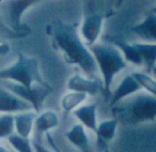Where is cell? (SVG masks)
<instances>
[{
  "label": "cell",
  "instance_id": "1",
  "mask_svg": "<svg viewBox=\"0 0 156 152\" xmlns=\"http://www.w3.org/2000/svg\"><path fill=\"white\" fill-rule=\"evenodd\" d=\"M54 41L65 60L69 64L77 65L88 77L94 78L100 72L93 54L74 26L59 22L55 28Z\"/></svg>",
  "mask_w": 156,
  "mask_h": 152
},
{
  "label": "cell",
  "instance_id": "2",
  "mask_svg": "<svg viewBox=\"0 0 156 152\" xmlns=\"http://www.w3.org/2000/svg\"><path fill=\"white\" fill-rule=\"evenodd\" d=\"M115 119L125 124H138L156 120V98L140 91L112 107Z\"/></svg>",
  "mask_w": 156,
  "mask_h": 152
},
{
  "label": "cell",
  "instance_id": "3",
  "mask_svg": "<svg viewBox=\"0 0 156 152\" xmlns=\"http://www.w3.org/2000/svg\"><path fill=\"white\" fill-rule=\"evenodd\" d=\"M89 48L95 58L98 71L102 75L104 90L107 96H109L115 75L127 67V61L118 46L98 43L95 45L90 46Z\"/></svg>",
  "mask_w": 156,
  "mask_h": 152
},
{
  "label": "cell",
  "instance_id": "4",
  "mask_svg": "<svg viewBox=\"0 0 156 152\" xmlns=\"http://www.w3.org/2000/svg\"><path fill=\"white\" fill-rule=\"evenodd\" d=\"M0 78L1 81L17 83L30 90L37 86L49 87L41 74L37 59L34 57L26 56L23 52H18L17 60L13 64L1 70Z\"/></svg>",
  "mask_w": 156,
  "mask_h": 152
},
{
  "label": "cell",
  "instance_id": "5",
  "mask_svg": "<svg viewBox=\"0 0 156 152\" xmlns=\"http://www.w3.org/2000/svg\"><path fill=\"white\" fill-rule=\"evenodd\" d=\"M118 47L123 52L127 63L145 67L147 71H154L156 67V44L143 42H119Z\"/></svg>",
  "mask_w": 156,
  "mask_h": 152
},
{
  "label": "cell",
  "instance_id": "6",
  "mask_svg": "<svg viewBox=\"0 0 156 152\" xmlns=\"http://www.w3.org/2000/svg\"><path fill=\"white\" fill-rule=\"evenodd\" d=\"M1 87L5 88L10 92L16 94L20 99L32 104L33 107H34V110L37 111V113H40V106L42 105V103L44 102L46 96L52 90V88L50 86L49 87L37 86L32 90H30L28 88L24 87L23 85H20V84L10 81H1Z\"/></svg>",
  "mask_w": 156,
  "mask_h": 152
},
{
  "label": "cell",
  "instance_id": "7",
  "mask_svg": "<svg viewBox=\"0 0 156 152\" xmlns=\"http://www.w3.org/2000/svg\"><path fill=\"white\" fill-rule=\"evenodd\" d=\"M103 24L104 18L100 13H91L85 16L81 23L79 34L88 47L98 44L96 42L103 31Z\"/></svg>",
  "mask_w": 156,
  "mask_h": 152
},
{
  "label": "cell",
  "instance_id": "8",
  "mask_svg": "<svg viewBox=\"0 0 156 152\" xmlns=\"http://www.w3.org/2000/svg\"><path fill=\"white\" fill-rule=\"evenodd\" d=\"M30 110H34L32 104L10 92L5 88L1 87V90H0V111L1 114L17 115V114Z\"/></svg>",
  "mask_w": 156,
  "mask_h": 152
},
{
  "label": "cell",
  "instance_id": "9",
  "mask_svg": "<svg viewBox=\"0 0 156 152\" xmlns=\"http://www.w3.org/2000/svg\"><path fill=\"white\" fill-rule=\"evenodd\" d=\"M67 88L69 91L80 92L88 96H96L104 89L103 81L98 78L86 77L81 74H74L67 81Z\"/></svg>",
  "mask_w": 156,
  "mask_h": 152
},
{
  "label": "cell",
  "instance_id": "10",
  "mask_svg": "<svg viewBox=\"0 0 156 152\" xmlns=\"http://www.w3.org/2000/svg\"><path fill=\"white\" fill-rule=\"evenodd\" d=\"M142 86L137 81L136 77L133 75V73L127 74V75L124 76L122 81L119 84V86L112 92L109 104H110L111 107H113L121 101L125 100V99L129 98V96H134V94L138 93V92L142 91Z\"/></svg>",
  "mask_w": 156,
  "mask_h": 152
},
{
  "label": "cell",
  "instance_id": "11",
  "mask_svg": "<svg viewBox=\"0 0 156 152\" xmlns=\"http://www.w3.org/2000/svg\"><path fill=\"white\" fill-rule=\"evenodd\" d=\"M37 1L33 0H15L7 3V20L8 24L15 31L20 30L22 17L24 13L31 7L35 5Z\"/></svg>",
  "mask_w": 156,
  "mask_h": 152
},
{
  "label": "cell",
  "instance_id": "12",
  "mask_svg": "<svg viewBox=\"0 0 156 152\" xmlns=\"http://www.w3.org/2000/svg\"><path fill=\"white\" fill-rule=\"evenodd\" d=\"M130 30L143 43L156 44V13H151L139 24L132 27Z\"/></svg>",
  "mask_w": 156,
  "mask_h": 152
},
{
  "label": "cell",
  "instance_id": "13",
  "mask_svg": "<svg viewBox=\"0 0 156 152\" xmlns=\"http://www.w3.org/2000/svg\"><path fill=\"white\" fill-rule=\"evenodd\" d=\"M73 116L86 128L96 133L98 128V105L95 103H86L73 113Z\"/></svg>",
  "mask_w": 156,
  "mask_h": 152
},
{
  "label": "cell",
  "instance_id": "14",
  "mask_svg": "<svg viewBox=\"0 0 156 152\" xmlns=\"http://www.w3.org/2000/svg\"><path fill=\"white\" fill-rule=\"evenodd\" d=\"M66 139L80 152H91V143L86 128L81 123L74 124L65 132Z\"/></svg>",
  "mask_w": 156,
  "mask_h": 152
},
{
  "label": "cell",
  "instance_id": "15",
  "mask_svg": "<svg viewBox=\"0 0 156 152\" xmlns=\"http://www.w3.org/2000/svg\"><path fill=\"white\" fill-rule=\"evenodd\" d=\"M37 111L30 110L26 113L17 114L15 116L16 134L25 138H29L34 130L35 119L37 117Z\"/></svg>",
  "mask_w": 156,
  "mask_h": 152
},
{
  "label": "cell",
  "instance_id": "16",
  "mask_svg": "<svg viewBox=\"0 0 156 152\" xmlns=\"http://www.w3.org/2000/svg\"><path fill=\"white\" fill-rule=\"evenodd\" d=\"M60 123L59 116L54 110H44L37 114L35 119L34 131L37 134L43 135L44 133H48L50 130H54Z\"/></svg>",
  "mask_w": 156,
  "mask_h": 152
},
{
  "label": "cell",
  "instance_id": "17",
  "mask_svg": "<svg viewBox=\"0 0 156 152\" xmlns=\"http://www.w3.org/2000/svg\"><path fill=\"white\" fill-rule=\"evenodd\" d=\"M88 94L80 93V92L69 91L63 96L61 100V107L66 114H73L76 109H78L83 104H86V101L88 100Z\"/></svg>",
  "mask_w": 156,
  "mask_h": 152
},
{
  "label": "cell",
  "instance_id": "18",
  "mask_svg": "<svg viewBox=\"0 0 156 152\" xmlns=\"http://www.w3.org/2000/svg\"><path fill=\"white\" fill-rule=\"evenodd\" d=\"M118 124L119 121L117 119H108L104 120V121L98 123V128L95 134L98 135V138L100 141H104V143H109V141L113 140L117 133Z\"/></svg>",
  "mask_w": 156,
  "mask_h": 152
},
{
  "label": "cell",
  "instance_id": "19",
  "mask_svg": "<svg viewBox=\"0 0 156 152\" xmlns=\"http://www.w3.org/2000/svg\"><path fill=\"white\" fill-rule=\"evenodd\" d=\"M16 134L15 116L10 114H1L0 116V137L5 140L10 136Z\"/></svg>",
  "mask_w": 156,
  "mask_h": 152
},
{
  "label": "cell",
  "instance_id": "20",
  "mask_svg": "<svg viewBox=\"0 0 156 152\" xmlns=\"http://www.w3.org/2000/svg\"><path fill=\"white\" fill-rule=\"evenodd\" d=\"M5 140L15 152H35L33 143L29 138H25L17 134H14Z\"/></svg>",
  "mask_w": 156,
  "mask_h": 152
},
{
  "label": "cell",
  "instance_id": "21",
  "mask_svg": "<svg viewBox=\"0 0 156 152\" xmlns=\"http://www.w3.org/2000/svg\"><path fill=\"white\" fill-rule=\"evenodd\" d=\"M133 75L136 77L137 81L140 83L142 86L143 90L147 92L151 93L156 98V78L152 77L147 73H143V72H133Z\"/></svg>",
  "mask_w": 156,
  "mask_h": 152
},
{
  "label": "cell",
  "instance_id": "22",
  "mask_svg": "<svg viewBox=\"0 0 156 152\" xmlns=\"http://www.w3.org/2000/svg\"><path fill=\"white\" fill-rule=\"evenodd\" d=\"M32 143H33V147H34L35 152H52L48 148H46L45 146L42 145L41 143H39L37 140H33Z\"/></svg>",
  "mask_w": 156,
  "mask_h": 152
},
{
  "label": "cell",
  "instance_id": "23",
  "mask_svg": "<svg viewBox=\"0 0 156 152\" xmlns=\"http://www.w3.org/2000/svg\"><path fill=\"white\" fill-rule=\"evenodd\" d=\"M0 152H13V151H11V150H9L7 147H5L3 145H1V147H0Z\"/></svg>",
  "mask_w": 156,
  "mask_h": 152
},
{
  "label": "cell",
  "instance_id": "24",
  "mask_svg": "<svg viewBox=\"0 0 156 152\" xmlns=\"http://www.w3.org/2000/svg\"><path fill=\"white\" fill-rule=\"evenodd\" d=\"M102 152H110V151H109V149H108V148H105V149H104V151H102Z\"/></svg>",
  "mask_w": 156,
  "mask_h": 152
},
{
  "label": "cell",
  "instance_id": "25",
  "mask_svg": "<svg viewBox=\"0 0 156 152\" xmlns=\"http://www.w3.org/2000/svg\"><path fill=\"white\" fill-rule=\"evenodd\" d=\"M153 73H154V75H155V76H156V67H155V69H154Z\"/></svg>",
  "mask_w": 156,
  "mask_h": 152
},
{
  "label": "cell",
  "instance_id": "26",
  "mask_svg": "<svg viewBox=\"0 0 156 152\" xmlns=\"http://www.w3.org/2000/svg\"><path fill=\"white\" fill-rule=\"evenodd\" d=\"M153 13H156V7H155V8H154V9H153Z\"/></svg>",
  "mask_w": 156,
  "mask_h": 152
}]
</instances>
